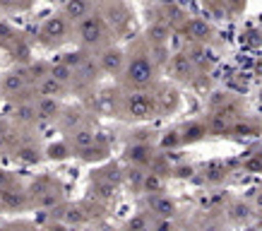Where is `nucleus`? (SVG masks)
<instances>
[{"label": "nucleus", "mask_w": 262, "mask_h": 231, "mask_svg": "<svg viewBox=\"0 0 262 231\" xmlns=\"http://www.w3.org/2000/svg\"><path fill=\"white\" fill-rule=\"evenodd\" d=\"M248 0H226V8H229V17H238L246 12Z\"/></svg>", "instance_id": "37998d69"}, {"label": "nucleus", "mask_w": 262, "mask_h": 231, "mask_svg": "<svg viewBox=\"0 0 262 231\" xmlns=\"http://www.w3.org/2000/svg\"><path fill=\"white\" fill-rule=\"evenodd\" d=\"M144 176H147V169H137V166H130V171L125 174V181L130 183L133 191H142V183H144Z\"/></svg>", "instance_id": "ea45409f"}, {"label": "nucleus", "mask_w": 262, "mask_h": 231, "mask_svg": "<svg viewBox=\"0 0 262 231\" xmlns=\"http://www.w3.org/2000/svg\"><path fill=\"white\" fill-rule=\"evenodd\" d=\"M159 147H161V150H176V147H181V135H178V128L168 130V133H164V137H159Z\"/></svg>", "instance_id": "79ce46f5"}, {"label": "nucleus", "mask_w": 262, "mask_h": 231, "mask_svg": "<svg viewBox=\"0 0 262 231\" xmlns=\"http://www.w3.org/2000/svg\"><path fill=\"white\" fill-rule=\"evenodd\" d=\"M166 70L171 72V77H173L176 82H188V85H190L192 77L198 75V68H195V63L190 60V56H188L185 51L171 53V60H168Z\"/></svg>", "instance_id": "4468645a"}, {"label": "nucleus", "mask_w": 262, "mask_h": 231, "mask_svg": "<svg viewBox=\"0 0 262 231\" xmlns=\"http://www.w3.org/2000/svg\"><path fill=\"white\" fill-rule=\"evenodd\" d=\"M144 205H147V212L154 219H176V215H178V202L166 193L144 195Z\"/></svg>", "instance_id": "ddd939ff"}, {"label": "nucleus", "mask_w": 262, "mask_h": 231, "mask_svg": "<svg viewBox=\"0 0 262 231\" xmlns=\"http://www.w3.org/2000/svg\"><path fill=\"white\" fill-rule=\"evenodd\" d=\"M92 96V109L99 116H111V118H120V106H123V94L118 87H101Z\"/></svg>", "instance_id": "6e6552de"}, {"label": "nucleus", "mask_w": 262, "mask_h": 231, "mask_svg": "<svg viewBox=\"0 0 262 231\" xmlns=\"http://www.w3.org/2000/svg\"><path fill=\"white\" fill-rule=\"evenodd\" d=\"M34 5H36V0H0V12L19 15V12H29Z\"/></svg>", "instance_id": "e433bc0d"}, {"label": "nucleus", "mask_w": 262, "mask_h": 231, "mask_svg": "<svg viewBox=\"0 0 262 231\" xmlns=\"http://www.w3.org/2000/svg\"><path fill=\"white\" fill-rule=\"evenodd\" d=\"M262 128L255 123V120L250 118H241L233 123V128H231L229 137H238V140H243V137H253V135H260Z\"/></svg>", "instance_id": "72a5a7b5"}, {"label": "nucleus", "mask_w": 262, "mask_h": 231, "mask_svg": "<svg viewBox=\"0 0 262 231\" xmlns=\"http://www.w3.org/2000/svg\"><path fill=\"white\" fill-rule=\"evenodd\" d=\"M207 128H209V135L216 137H229L231 128H233V120H229L222 113H209L207 116Z\"/></svg>", "instance_id": "c85d7f7f"}, {"label": "nucleus", "mask_w": 262, "mask_h": 231, "mask_svg": "<svg viewBox=\"0 0 262 231\" xmlns=\"http://www.w3.org/2000/svg\"><path fill=\"white\" fill-rule=\"evenodd\" d=\"M22 70H24V77H27V82H29V87L36 89V87H39V82L48 77L51 63H43V60H32L29 65H24Z\"/></svg>", "instance_id": "cd10ccee"}, {"label": "nucleus", "mask_w": 262, "mask_h": 231, "mask_svg": "<svg viewBox=\"0 0 262 231\" xmlns=\"http://www.w3.org/2000/svg\"><path fill=\"white\" fill-rule=\"evenodd\" d=\"M185 53L190 56V60L195 63L198 72H207L212 65H214V58L209 53V46H202V44H190L185 48Z\"/></svg>", "instance_id": "393cba45"}, {"label": "nucleus", "mask_w": 262, "mask_h": 231, "mask_svg": "<svg viewBox=\"0 0 262 231\" xmlns=\"http://www.w3.org/2000/svg\"><path fill=\"white\" fill-rule=\"evenodd\" d=\"M142 193L144 195H159V193H166V176L147 171L144 183H142Z\"/></svg>", "instance_id": "f704fd0d"}, {"label": "nucleus", "mask_w": 262, "mask_h": 231, "mask_svg": "<svg viewBox=\"0 0 262 231\" xmlns=\"http://www.w3.org/2000/svg\"><path fill=\"white\" fill-rule=\"evenodd\" d=\"M12 152H15V159L22 164H39L46 157V150H41L34 140H17Z\"/></svg>", "instance_id": "5701e85b"}, {"label": "nucleus", "mask_w": 262, "mask_h": 231, "mask_svg": "<svg viewBox=\"0 0 262 231\" xmlns=\"http://www.w3.org/2000/svg\"><path fill=\"white\" fill-rule=\"evenodd\" d=\"M144 231H154V229H144Z\"/></svg>", "instance_id": "5fc2aeb1"}, {"label": "nucleus", "mask_w": 262, "mask_h": 231, "mask_svg": "<svg viewBox=\"0 0 262 231\" xmlns=\"http://www.w3.org/2000/svg\"><path fill=\"white\" fill-rule=\"evenodd\" d=\"M108 154H111V147H108V140L106 137H96V142L89 147V150L80 152L77 157L82 161H89V164H94V161H106L108 159Z\"/></svg>", "instance_id": "a878e982"}, {"label": "nucleus", "mask_w": 262, "mask_h": 231, "mask_svg": "<svg viewBox=\"0 0 262 231\" xmlns=\"http://www.w3.org/2000/svg\"><path fill=\"white\" fill-rule=\"evenodd\" d=\"M48 231H70V226L63 224V222H56V224H51V226H48Z\"/></svg>", "instance_id": "864d4df0"}, {"label": "nucleus", "mask_w": 262, "mask_h": 231, "mask_svg": "<svg viewBox=\"0 0 262 231\" xmlns=\"http://www.w3.org/2000/svg\"><path fill=\"white\" fill-rule=\"evenodd\" d=\"M29 202V191H24L22 185H12V188H5L0 191V209H22Z\"/></svg>", "instance_id": "412c9836"}, {"label": "nucleus", "mask_w": 262, "mask_h": 231, "mask_svg": "<svg viewBox=\"0 0 262 231\" xmlns=\"http://www.w3.org/2000/svg\"><path fill=\"white\" fill-rule=\"evenodd\" d=\"M202 8L207 10V15L216 19V22H226L229 17V8H226V0H202Z\"/></svg>", "instance_id": "c9c22d12"}, {"label": "nucleus", "mask_w": 262, "mask_h": 231, "mask_svg": "<svg viewBox=\"0 0 262 231\" xmlns=\"http://www.w3.org/2000/svg\"><path fill=\"white\" fill-rule=\"evenodd\" d=\"M253 212H255V207L250 202H246V200H236V202L229 207L231 222H236V224H248L253 219Z\"/></svg>", "instance_id": "473e14b6"}, {"label": "nucleus", "mask_w": 262, "mask_h": 231, "mask_svg": "<svg viewBox=\"0 0 262 231\" xmlns=\"http://www.w3.org/2000/svg\"><path fill=\"white\" fill-rule=\"evenodd\" d=\"M178 34L185 36L188 44H202V46H209V44H214L216 41V32H214V27H212V22H207V19H202V17H190L188 24H185Z\"/></svg>", "instance_id": "9b49d317"}, {"label": "nucleus", "mask_w": 262, "mask_h": 231, "mask_svg": "<svg viewBox=\"0 0 262 231\" xmlns=\"http://www.w3.org/2000/svg\"><path fill=\"white\" fill-rule=\"evenodd\" d=\"M250 205H253L255 209H260V212H262V191L255 193V198H253V202H250Z\"/></svg>", "instance_id": "3c124183"}, {"label": "nucleus", "mask_w": 262, "mask_h": 231, "mask_svg": "<svg viewBox=\"0 0 262 231\" xmlns=\"http://www.w3.org/2000/svg\"><path fill=\"white\" fill-rule=\"evenodd\" d=\"M48 77H53V80H58L63 87L70 89L72 87V80H75V70H72L68 63H63V60H56V63H51Z\"/></svg>", "instance_id": "7c9ffc66"}, {"label": "nucleus", "mask_w": 262, "mask_h": 231, "mask_svg": "<svg viewBox=\"0 0 262 231\" xmlns=\"http://www.w3.org/2000/svg\"><path fill=\"white\" fill-rule=\"evenodd\" d=\"M68 41H75V24L60 12H53L51 17L43 19L39 29V44L46 48H58L68 44Z\"/></svg>", "instance_id": "39448f33"}, {"label": "nucleus", "mask_w": 262, "mask_h": 231, "mask_svg": "<svg viewBox=\"0 0 262 231\" xmlns=\"http://www.w3.org/2000/svg\"><path fill=\"white\" fill-rule=\"evenodd\" d=\"M233 99H236V94H231V92H212L209 99H207V109H209V113L224 111Z\"/></svg>", "instance_id": "4c0bfd02"}, {"label": "nucleus", "mask_w": 262, "mask_h": 231, "mask_svg": "<svg viewBox=\"0 0 262 231\" xmlns=\"http://www.w3.org/2000/svg\"><path fill=\"white\" fill-rule=\"evenodd\" d=\"M19 34H22L19 29H15L12 24H8V22H3V19H0V48H3V51H8L10 44H12Z\"/></svg>", "instance_id": "58836bf2"}, {"label": "nucleus", "mask_w": 262, "mask_h": 231, "mask_svg": "<svg viewBox=\"0 0 262 231\" xmlns=\"http://www.w3.org/2000/svg\"><path fill=\"white\" fill-rule=\"evenodd\" d=\"M75 150H72L70 140L65 137V140H56V142H48L46 144V157L53 161H63V159H70Z\"/></svg>", "instance_id": "c756f323"}, {"label": "nucleus", "mask_w": 262, "mask_h": 231, "mask_svg": "<svg viewBox=\"0 0 262 231\" xmlns=\"http://www.w3.org/2000/svg\"><path fill=\"white\" fill-rule=\"evenodd\" d=\"M144 229H151L149 215H140V212H137V215L130 217L125 224V231H144Z\"/></svg>", "instance_id": "a19ab883"}, {"label": "nucleus", "mask_w": 262, "mask_h": 231, "mask_svg": "<svg viewBox=\"0 0 262 231\" xmlns=\"http://www.w3.org/2000/svg\"><path fill=\"white\" fill-rule=\"evenodd\" d=\"M157 147L151 142H130L125 147V159L130 166H137V169H149L157 159Z\"/></svg>", "instance_id": "2eb2a0df"}, {"label": "nucleus", "mask_w": 262, "mask_h": 231, "mask_svg": "<svg viewBox=\"0 0 262 231\" xmlns=\"http://www.w3.org/2000/svg\"><path fill=\"white\" fill-rule=\"evenodd\" d=\"M178 135H181V147L183 144H195L202 142L207 135H209V128H207V120H188L178 128Z\"/></svg>", "instance_id": "4be33fe9"}, {"label": "nucleus", "mask_w": 262, "mask_h": 231, "mask_svg": "<svg viewBox=\"0 0 262 231\" xmlns=\"http://www.w3.org/2000/svg\"><path fill=\"white\" fill-rule=\"evenodd\" d=\"M154 19L168 24L173 34H178L188 24L190 15L185 12V8H181L178 3H154Z\"/></svg>", "instance_id": "f8f14e48"}, {"label": "nucleus", "mask_w": 262, "mask_h": 231, "mask_svg": "<svg viewBox=\"0 0 262 231\" xmlns=\"http://www.w3.org/2000/svg\"><path fill=\"white\" fill-rule=\"evenodd\" d=\"M99 12L111 27L116 39H125L135 27V12L125 0H99Z\"/></svg>", "instance_id": "7ed1b4c3"}, {"label": "nucleus", "mask_w": 262, "mask_h": 231, "mask_svg": "<svg viewBox=\"0 0 262 231\" xmlns=\"http://www.w3.org/2000/svg\"><path fill=\"white\" fill-rule=\"evenodd\" d=\"M29 202L34 207H60L63 205V185L53 176H41L29 185Z\"/></svg>", "instance_id": "423d86ee"}, {"label": "nucleus", "mask_w": 262, "mask_h": 231, "mask_svg": "<svg viewBox=\"0 0 262 231\" xmlns=\"http://www.w3.org/2000/svg\"><path fill=\"white\" fill-rule=\"evenodd\" d=\"M207 171H209V176H207L209 181H222L224 174H226V171H224V166H216V164H212Z\"/></svg>", "instance_id": "09e8293b"}, {"label": "nucleus", "mask_w": 262, "mask_h": 231, "mask_svg": "<svg viewBox=\"0 0 262 231\" xmlns=\"http://www.w3.org/2000/svg\"><path fill=\"white\" fill-rule=\"evenodd\" d=\"M36 111H39L41 123H56L60 120L65 111V104L60 99H51V96H36Z\"/></svg>", "instance_id": "aec40b11"}, {"label": "nucleus", "mask_w": 262, "mask_h": 231, "mask_svg": "<svg viewBox=\"0 0 262 231\" xmlns=\"http://www.w3.org/2000/svg\"><path fill=\"white\" fill-rule=\"evenodd\" d=\"M0 135H3V137L10 135V125H8V120L3 118V116H0Z\"/></svg>", "instance_id": "603ef678"}, {"label": "nucleus", "mask_w": 262, "mask_h": 231, "mask_svg": "<svg viewBox=\"0 0 262 231\" xmlns=\"http://www.w3.org/2000/svg\"><path fill=\"white\" fill-rule=\"evenodd\" d=\"M253 77L257 82H262V58H257V60H255V65H253Z\"/></svg>", "instance_id": "8fccbe9b"}, {"label": "nucleus", "mask_w": 262, "mask_h": 231, "mask_svg": "<svg viewBox=\"0 0 262 231\" xmlns=\"http://www.w3.org/2000/svg\"><path fill=\"white\" fill-rule=\"evenodd\" d=\"M58 123L70 135V133L80 130V128H89V111H84L82 106H65V111Z\"/></svg>", "instance_id": "6ab92c4d"}, {"label": "nucleus", "mask_w": 262, "mask_h": 231, "mask_svg": "<svg viewBox=\"0 0 262 231\" xmlns=\"http://www.w3.org/2000/svg\"><path fill=\"white\" fill-rule=\"evenodd\" d=\"M5 226H8V231H39L29 222H10V224H5Z\"/></svg>", "instance_id": "de8ad7c7"}, {"label": "nucleus", "mask_w": 262, "mask_h": 231, "mask_svg": "<svg viewBox=\"0 0 262 231\" xmlns=\"http://www.w3.org/2000/svg\"><path fill=\"white\" fill-rule=\"evenodd\" d=\"M96 60H99V68H101L103 75H111V77H118L125 72V65H127V51L120 48L118 44H111V46L101 48L96 53Z\"/></svg>", "instance_id": "1a4fd4ad"}, {"label": "nucleus", "mask_w": 262, "mask_h": 231, "mask_svg": "<svg viewBox=\"0 0 262 231\" xmlns=\"http://www.w3.org/2000/svg\"><path fill=\"white\" fill-rule=\"evenodd\" d=\"M113 32L111 27L106 24L103 15L96 10L94 15L84 17L82 22L75 24V41H77V46L82 51H89V53H99L101 48L111 46L113 44Z\"/></svg>", "instance_id": "f03ea898"}, {"label": "nucleus", "mask_w": 262, "mask_h": 231, "mask_svg": "<svg viewBox=\"0 0 262 231\" xmlns=\"http://www.w3.org/2000/svg\"><path fill=\"white\" fill-rule=\"evenodd\" d=\"M0 96L8 101H22V99H36V92L29 87L24 77V70L15 65L12 70H5L0 75Z\"/></svg>", "instance_id": "0eeeda50"}, {"label": "nucleus", "mask_w": 262, "mask_h": 231, "mask_svg": "<svg viewBox=\"0 0 262 231\" xmlns=\"http://www.w3.org/2000/svg\"><path fill=\"white\" fill-rule=\"evenodd\" d=\"M171 36H173V29H171L168 24L159 22V19H151L142 34V39L147 41L151 48H168V39H171Z\"/></svg>", "instance_id": "f3484780"}, {"label": "nucleus", "mask_w": 262, "mask_h": 231, "mask_svg": "<svg viewBox=\"0 0 262 231\" xmlns=\"http://www.w3.org/2000/svg\"><path fill=\"white\" fill-rule=\"evenodd\" d=\"M5 53H8V56L12 58V63L19 65V68L32 63V46H29V41H27L24 34H19V36L10 44V48L5 51Z\"/></svg>", "instance_id": "b1692460"}, {"label": "nucleus", "mask_w": 262, "mask_h": 231, "mask_svg": "<svg viewBox=\"0 0 262 231\" xmlns=\"http://www.w3.org/2000/svg\"><path fill=\"white\" fill-rule=\"evenodd\" d=\"M12 120L22 128H32L39 120V111H36V99H22V101H12Z\"/></svg>", "instance_id": "dca6fc26"}, {"label": "nucleus", "mask_w": 262, "mask_h": 231, "mask_svg": "<svg viewBox=\"0 0 262 231\" xmlns=\"http://www.w3.org/2000/svg\"><path fill=\"white\" fill-rule=\"evenodd\" d=\"M151 229L154 231H176V224H173V219H154Z\"/></svg>", "instance_id": "a18cd8bd"}, {"label": "nucleus", "mask_w": 262, "mask_h": 231, "mask_svg": "<svg viewBox=\"0 0 262 231\" xmlns=\"http://www.w3.org/2000/svg\"><path fill=\"white\" fill-rule=\"evenodd\" d=\"M192 174H195V166H190V164H181V166H173V176H176V178H190Z\"/></svg>", "instance_id": "49530a36"}, {"label": "nucleus", "mask_w": 262, "mask_h": 231, "mask_svg": "<svg viewBox=\"0 0 262 231\" xmlns=\"http://www.w3.org/2000/svg\"><path fill=\"white\" fill-rule=\"evenodd\" d=\"M96 137H99V135H96L92 128H80V130L70 133V135H68V140H70L72 150H75V157H77L80 152L89 150V147H92V144L96 142Z\"/></svg>", "instance_id": "bb28decb"}, {"label": "nucleus", "mask_w": 262, "mask_h": 231, "mask_svg": "<svg viewBox=\"0 0 262 231\" xmlns=\"http://www.w3.org/2000/svg\"><path fill=\"white\" fill-rule=\"evenodd\" d=\"M99 10V0H65L63 5V15L70 19L72 24L82 22L84 17L94 15Z\"/></svg>", "instance_id": "a211bd4d"}, {"label": "nucleus", "mask_w": 262, "mask_h": 231, "mask_svg": "<svg viewBox=\"0 0 262 231\" xmlns=\"http://www.w3.org/2000/svg\"><path fill=\"white\" fill-rule=\"evenodd\" d=\"M154 92V101H157V111L159 116H173V113L181 111L183 106V96H181V89L176 85H157L151 89Z\"/></svg>", "instance_id": "9d476101"}, {"label": "nucleus", "mask_w": 262, "mask_h": 231, "mask_svg": "<svg viewBox=\"0 0 262 231\" xmlns=\"http://www.w3.org/2000/svg\"><path fill=\"white\" fill-rule=\"evenodd\" d=\"M36 92V96H51V99H60V96H65L70 89L63 87L58 80H53V77H46V80L39 82V87L34 89Z\"/></svg>", "instance_id": "2f4dec72"}, {"label": "nucleus", "mask_w": 262, "mask_h": 231, "mask_svg": "<svg viewBox=\"0 0 262 231\" xmlns=\"http://www.w3.org/2000/svg\"><path fill=\"white\" fill-rule=\"evenodd\" d=\"M12 185H19L17 176L12 174V171H0V191H5V188H12Z\"/></svg>", "instance_id": "c03bdc74"}, {"label": "nucleus", "mask_w": 262, "mask_h": 231, "mask_svg": "<svg viewBox=\"0 0 262 231\" xmlns=\"http://www.w3.org/2000/svg\"><path fill=\"white\" fill-rule=\"evenodd\" d=\"M127 51V65L125 72L120 75V87L125 92H151L157 87V65L151 60L149 44L144 39H135Z\"/></svg>", "instance_id": "f257e3e1"}, {"label": "nucleus", "mask_w": 262, "mask_h": 231, "mask_svg": "<svg viewBox=\"0 0 262 231\" xmlns=\"http://www.w3.org/2000/svg\"><path fill=\"white\" fill-rule=\"evenodd\" d=\"M159 116L154 92H123V106H120V118L130 123H144Z\"/></svg>", "instance_id": "20e7f679"}]
</instances>
